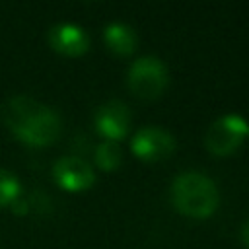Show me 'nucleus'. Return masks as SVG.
<instances>
[{
    "label": "nucleus",
    "mask_w": 249,
    "mask_h": 249,
    "mask_svg": "<svg viewBox=\"0 0 249 249\" xmlns=\"http://www.w3.org/2000/svg\"><path fill=\"white\" fill-rule=\"evenodd\" d=\"M2 121L19 142L31 148H47L62 132L58 113L29 95L10 97L2 105Z\"/></svg>",
    "instance_id": "1"
},
{
    "label": "nucleus",
    "mask_w": 249,
    "mask_h": 249,
    "mask_svg": "<svg viewBox=\"0 0 249 249\" xmlns=\"http://www.w3.org/2000/svg\"><path fill=\"white\" fill-rule=\"evenodd\" d=\"M171 204L173 208L189 218H208L220 204V193L216 183L198 171H185L171 183Z\"/></svg>",
    "instance_id": "2"
},
{
    "label": "nucleus",
    "mask_w": 249,
    "mask_h": 249,
    "mask_svg": "<svg viewBox=\"0 0 249 249\" xmlns=\"http://www.w3.org/2000/svg\"><path fill=\"white\" fill-rule=\"evenodd\" d=\"M128 89L140 99H156L160 97L169 82L167 66L158 56H140L128 68Z\"/></svg>",
    "instance_id": "3"
},
{
    "label": "nucleus",
    "mask_w": 249,
    "mask_h": 249,
    "mask_svg": "<svg viewBox=\"0 0 249 249\" xmlns=\"http://www.w3.org/2000/svg\"><path fill=\"white\" fill-rule=\"evenodd\" d=\"M247 134H249L247 121L237 113H228L216 119L208 126L204 134V146L212 156L224 158V156L233 154L241 146Z\"/></svg>",
    "instance_id": "4"
},
{
    "label": "nucleus",
    "mask_w": 249,
    "mask_h": 249,
    "mask_svg": "<svg viewBox=\"0 0 249 249\" xmlns=\"http://www.w3.org/2000/svg\"><path fill=\"white\" fill-rule=\"evenodd\" d=\"M130 150L142 161L165 160L175 150V138L171 132L160 126H144L134 132L130 140Z\"/></svg>",
    "instance_id": "5"
},
{
    "label": "nucleus",
    "mask_w": 249,
    "mask_h": 249,
    "mask_svg": "<svg viewBox=\"0 0 249 249\" xmlns=\"http://www.w3.org/2000/svg\"><path fill=\"white\" fill-rule=\"evenodd\" d=\"M53 179L60 189L80 193L95 183V171L86 160L78 156H62L53 165Z\"/></svg>",
    "instance_id": "6"
},
{
    "label": "nucleus",
    "mask_w": 249,
    "mask_h": 249,
    "mask_svg": "<svg viewBox=\"0 0 249 249\" xmlns=\"http://www.w3.org/2000/svg\"><path fill=\"white\" fill-rule=\"evenodd\" d=\"M93 124H95V130L105 140L119 142V140H123L128 134V128H130V111H128L126 103H123L121 99L105 101L95 111Z\"/></svg>",
    "instance_id": "7"
},
{
    "label": "nucleus",
    "mask_w": 249,
    "mask_h": 249,
    "mask_svg": "<svg viewBox=\"0 0 249 249\" xmlns=\"http://www.w3.org/2000/svg\"><path fill=\"white\" fill-rule=\"evenodd\" d=\"M49 45L62 56H82L89 49V37L80 25L56 23L49 29Z\"/></svg>",
    "instance_id": "8"
},
{
    "label": "nucleus",
    "mask_w": 249,
    "mask_h": 249,
    "mask_svg": "<svg viewBox=\"0 0 249 249\" xmlns=\"http://www.w3.org/2000/svg\"><path fill=\"white\" fill-rule=\"evenodd\" d=\"M103 41H105V47L117 56H128L138 47L136 31L130 25L121 21H113L103 29Z\"/></svg>",
    "instance_id": "9"
},
{
    "label": "nucleus",
    "mask_w": 249,
    "mask_h": 249,
    "mask_svg": "<svg viewBox=\"0 0 249 249\" xmlns=\"http://www.w3.org/2000/svg\"><path fill=\"white\" fill-rule=\"evenodd\" d=\"M123 160V152L119 142H111V140H103L97 148H95V163L99 169L103 171H113L121 165Z\"/></svg>",
    "instance_id": "10"
},
{
    "label": "nucleus",
    "mask_w": 249,
    "mask_h": 249,
    "mask_svg": "<svg viewBox=\"0 0 249 249\" xmlns=\"http://www.w3.org/2000/svg\"><path fill=\"white\" fill-rule=\"evenodd\" d=\"M19 181L14 173H10L8 169H0V208L14 204L19 196Z\"/></svg>",
    "instance_id": "11"
},
{
    "label": "nucleus",
    "mask_w": 249,
    "mask_h": 249,
    "mask_svg": "<svg viewBox=\"0 0 249 249\" xmlns=\"http://www.w3.org/2000/svg\"><path fill=\"white\" fill-rule=\"evenodd\" d=\"M241 239H243V245H245V249H249V220L245 222V226H243V231H241Z\"/></svg>",
    "instance_id": "12"
}]
</instances>
